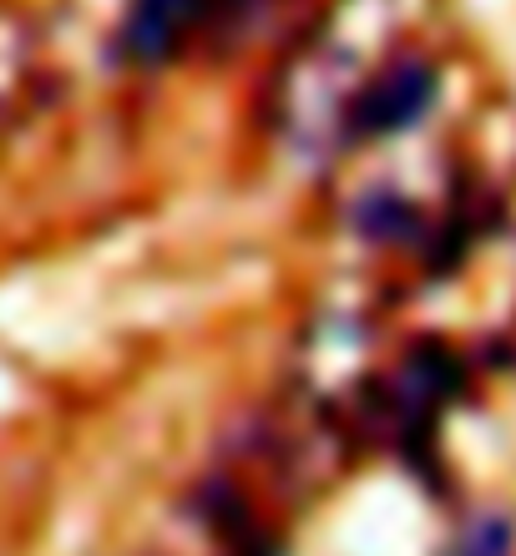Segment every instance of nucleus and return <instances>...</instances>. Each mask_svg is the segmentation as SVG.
Wrapping results in <instances>:
<instances>
[{
	"label": "nucleus",
	"instance_id": "obj_3",
	"mask_svg": "<svg viewBox=\"0 0 516 556\" xmlns=\"http://www.w3.org/2000/svg\"><path fill=\"white\" fill-rule=\"evenodd\" d=\"M461 359L451 350H441V344H420V350L411 354V365L400 369V405H405V420H430V410L441 405V400H451L461 390Z\"/></svg>",
	"mask_w": 516,
	"mask_h": 556
},
{
	"label": "nucleus",
	"instance_id": "obj_4",
	"mask_svg": "<svg viewBox=\"0 0 516 556\" xmlns=\"http://www.w3.org/2000/svg\"><path fill=\"white\" fill-rule=\"evenodd\" d=\"M354 228H360L365 238H380V243H390V238L415 233V207L400 203L395 192L375 188L369 198H360V203H354Z\"/></svg>",
	"mask_w": 516,
	"mask_h": 556
},
{
	"label": "nucleus",
	"instance_id": "obj_2",
	"mask_svg": "<svg viewBox=\"0 0 516 556\" xmlns=\"http://www.w3.org/2000/svg\"><path fill=\"white\" fill-rule=\"evenodd\" d=\"M234 5H243V0H133L127 26H122V46L137 61L158 66V61L177 56V46L188 41L203 21H218Z\"/></svg>",
	"mask_w": 516,
	"mask_h": 556
},
{
	"label": "nucleus",
	"instance_id": "obj_1",
	"mask_svg": "<svg viewBox=\"0 0 516 556\" xmlns=\"http://www.w3.org/2000/svg\"><path fill=\"white\" fill-rule=\"evenodd\" d=\"M436 66L426 61H395L390 72H380L350 106V127L365 137H390L405 132L430 112L436 102Z\"/></svg>",
	"mask_w": 516,
	"mask_h": 556
},
{
	"label": "nucleus",
	"instance_id": "obj_5",
	"mask_svg": "<svg viewBox=\"0 0 516 556\" xmlns=\"http://www.w3.org/2000/svg\"><path fill=\"white\" fill-rule=\"evenodd\" d=\"M506 552H512V521L506 516H481L476 527L461 531L451 556H506Z\"/></svg>",
	"mask_w": 516,
	"mask_h": 556
}]
</instances>
